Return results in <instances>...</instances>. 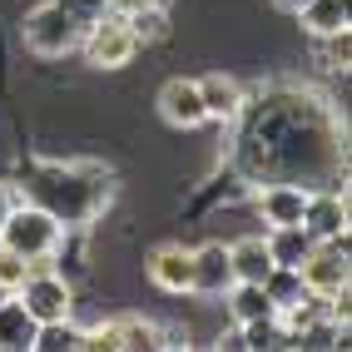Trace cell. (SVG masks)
I'll use <instances>...</instances> for the list:
<instances>
[{
    "label": "cell",
    "mask_w": 352,
    "mask_h": 352,
    "mask_svg": "<svg viewBox=\"0 0 352 352\" xmlns=\"http://www.w3.org/2000/svg\"><path fill=\"white\" fill-rule=\"evenodd\" d=\"M233 120H243L233 159L248 179L302 184V174H333L342 164V129L318 95L278 89L258 100V109H248L243 100Z\"/></svg>",
    "instance_id": "obj_1"
},
{
    "label": "cell",
    "mask_w": 352,
    "mask_h": 352,
    "mask_svg": "<svg viewBox=\"0 0 352 352\" xmlns=\"http://www.w3.org/2000/svg\"><path fill=\"white\" fill-rule=\"evenodd\" d=\"M25 199L40 204L45 214H55L65 228L69 223H89L109 208L114 199V174L95 159H69V164H35L25 179Z\"/></svg>",
    "instance_id": "obj_2"
},
{
    "label": "cell",
    "mask_w": 352,
    "mask_h": 352,
    "mask_svg": "<svg viewBox=\"0 0 352 352\" xmlns=\"http://www.w3.org/2000/svg\"><path fill=\"white\" fill-rule=\"evenodd\" d=\"M60 239H65V223H60L55 214H45L40 204H30V199H15L10 214H6V223H0V248L30 258V263L55 258Z\"/></svg>",
    "instance_id": "obj_3"
},
{
    "label": "cell",
    "mask_w": 352,
    "mask_h": 352,
    "mask_svg": "<svg viewBox=\"0 0 352 352\" xmlns=\"http://www.w3.org/2000/svg\"><path fill=\"white\" fill-rule=\"evenodd\" d=\"M20 35H25V50H35V55H45V60L75 55V50H80V40H85V30L55 6V0L35 6V10L25 15V25H20Z\"/></svg>",
    "instance_id": "obj_4"
},
{
    "label": "cell",
    "mask_w": 352,
    "mask_h": 352,
    "mask_svg": "<svg viewBox=\"0 0 352 352\" xmlns=\"http://www.w3.org/2000/svg\"><path fill=\"white\" fill-rule=\"evenodd\" d=\"M15 298H20V308H25L35 322H60V318H69V283L50 268V258H40V263H30V278L15 288Z\"/></svg>",
    "instance_id": "obj_5"
},
{
    "label": "cell",
    "mask_w": 352,
    "mask_h": 352,
    "mask_svg": "<svg viewBox=\"0 0 352 352\" xmlns=\"http://www.w3.org/2000/svg\"><path fill=\"white\" fill-rule=\"evenodd\" d=\"M80 50H85V60L95 65V69H120V65H129V60H134L139 40H134V30H129V20H124V15L104 10L95 25H85Z\"/></svg>",
    "instance_id": "obj_6"
},
{
    "label": "cell",
    "mask_w": 352,
    "mask_h": 352,
    "mask_svg": "<svg viewBox=\"0 0 352 352\" xmlns=\"http://www.w3.org/2000/svg\"><path fill=\"white\" fill-rule=\"evenodd\" d=\"M302 273V288L318 293V298H338L347 288V239H333V243H313V253L298 263Z\"/></svg>",
    "instance_id": "obj_7"
},
{
    "label": "cell",
    "mask_w": 352,
    "mask_h": 352,
    "mask_svg": "<svg viewBox=\"0 0 352 352\" xmlns=\"http://www.w3.org/2000/svg\"><path fill=\"white\" fill-rule=\"evenodd\" d=\"M302 228L313 233V243H333V239H347V194H338V189H322V194H313V189H308V208H302Z\"/></svg>",
    "instance_id": "obj_8"
},
{
    "label": "cell",
    "mask_w": 352,
    "mask_h": 352,
    "mask_svg": "<svg viewBox=\"0 0 352 352\" xmlns=\"http://www.w3.org/2000/svg\"><path fill=\"white\" fill-rule=\"evenodd\" d=\"M159 114H164L174 129H199V124H208L204 100H199V80H169V85L159 89Z\"/></svg>",
    "instance_id": "obj_9"
},
{
    "label": "cell",
    "mask_w": 352,
    "mask_h": 352,
    "mask_svg": "<svg viewBox=\"0 0 352 352\" xmlns=\"http://www.w3.org/2000/svg\"><path fill=\"white\" fill-rule=\"evenodd\" d=\"M149 278L164 293H189L194 288V248H179V243L154 248L149 253Z\"/></svg>",
    "instance_id": "obj_10"
},
{
    "label": "cell",
    "mask_w": 352,
    "mask_h": 352,
    "mask_svg": "<svg viewBox=\"0 0 352 352\" xmlns=\"http://www.w3.org/2000/svg\"><path fill=\"white\" fill-rule=\"evenodd\" d=\"M233 288V263H228V243H204L194 248V288L204 298H223Z\"/></svg>",
    "instance_id": "obj_11"
},
{
    "label": "cell",
    "mask_w": 352,
    "mask_h": 352,
    "mask_svg": "<svg viewBox=\"0 0 352 352\" xmlns=\"http://www.w3.org/2000/svg\"><path fill=\"white\" fill-rule=\"evenodd\" d=\"M302 208H308V189L302 184H268V189H258V214H263L268 228L302 223Z\"/></svg>",
    "instance_id": "obj_12"
},
{
    "label": "cell",
    "mask_w": 352,
    "mask_h": 352,
    "mask_svg": "<svg viewBox=\"0 0 352 352\" xmlns=\"http://www.w3.org/2000/svg\"><path fill=\"white\" fill-rule=\"evenodd\" d=\"M199 100H204V114L208 120H233V114L243 109V85L233 75H204L199 80Z\"/></svg>",
    "instance_id": "obj_13"
},
{
    "label": "cell",
    "mask_w": 352,
    "mask_h": 352,
    "mask_svg": "<svg viewBox=\"0 0 352 352\" xmlns=\"http://www.w3.org/2000/svg\"><path fill=\"white\" fill-rule=\"evenodd\" d=\"M228 263H233V278H239V283H263V278L273 273V253H268V243L253 233V239L228 243Z\"/></svg>",
    "instance_id": "obj_14"
},
{
    "label": "cell",
    "mask_w": 352,
    "mask_h": 352,
    "mask_svg": "<svg viewBox=\"0 0 352 352\" xmlns=\"http://www.w3.org/2000/svg\"><path fill=\"white\" fill-rule=\"evenodd\" d=\"M268 253H273V268H298L302 258L313 253V233L302 228V223H278V228H268Z\"/></svg>",
    "instance_id": "obj_15"
},
{
    "label": "cell",
    "mask_w": 352,
    "mask_h": 352,
    "mask_svg": "<svg viewBox=\"0 0 352 352\" xmlns=\"http://www.w3.org/2000/svg\"><path fill=\"white\" fill-rule=\"evenodd\" d=\"M35 342V318L20 308V298L10 293L0 302V352H25Z\"/></svg>",
    "instance_id": "obj_16"
},
{
    "label": "cell",
    "mask_w": 352,
    "mask_h": 352,
    "mask_svg": "<svg viewBox=\"0 0 352 352\" xmlns=\"http://www.w3.org/2000/svg\"><path fill=\"white\" fill-rule=\"evenodd\" d=\"M223 298H228V313H233V322L278 318V313H273V302H268V293H263V283H239V278H233V288H228Z\"/></svg>",
    "instance_id": "obj_17"
},
{
    "label": "cell",
    "mask_w": 352,
    "mask_h": 352,
    "mask_svg": "<svg viewBox=\"0 0 352 352\" xmlns=\"http://www.w3.org/2000/svg\"><path fill=\"white\" fill-rule=\"evenodd\" d=\"M298 20L308 25L313 40L333 35V30H347V0H308V6L298 10Z\"/></svg>",
    "instance_id": "obj_18"
},
{
    "label": "cell",
    "mask_w": 352,
    "mask_h": 352,
    "mask_svg": "<svg viewBox=\"0 0 352 352\" xmlns=\"http://www.w3.org/2000/svg\"><path fill=\"white\" fill-rule=\"evenodd\" d=\"M263 293H268V302H273V313H283V308H293L308 288H302V273H298V268H273V273L263 278Z\"/></svg>",
    "instance_id": "obj_19"
},
{
    "label": "cell",
    "mask_w": 352,
    "mask_h": 352,
    "mask_svg": "<svg viewBox=\"0 0 352 352\" xmlns=\"http://www.w3.org/2000/svg\"><path fill=\"white\" fill-rule=\"evenodd\" d=\"M114 338H120V352L124 347H159V322H149V318H114Z\"/></svg>",
    "instance_id": "obj_20"
},
{
    "label": "cell",
    "mask_w": 352,
    "mask_h": 352,
    "mask_svg": "<svg viewBox=\"0 0 352 352\" xmlns=\"http://www.w3.org/2000/svg\"><path fill=\"white\" fill-rule=\"evenodd\" d=\"M35 352H65V347H80V327H69V318L60 322H35Z\"/></svg>",
    "instance_id": "obj_21"
},
{
    "label": "cell",
    "mask_w": 352,
    "mask_h": 352,
    "mask_svg": "<svg viewBox=\"0 0 352 352\" xmlns=\"http://www.w3.org/2000/svg\"><path fill=\"white\" fill-rule=\"evenodd\" d=\"M124 20H129V30H134L139 45L169 35V15H164V6H144V10H134V15H124Z\"/></svg>",
    "instance_id": "obj_22"
},
{
    "label": "cell",
    "mask_w": 352,
    "mask_h": 352,
    "mask_svg": "<svg viewBox=\"0 0 352 352\" xmlns=\"http://www.w3.org/2000/svg\"><path fill=\"white\" fill-rule=\"evenodd\" d=\"M239 342H243V347H278V342H283V327H278V318L239 322Z\"/></svg>",
    "instance_id": "obj_23"
},
{
    "label": "cell",
    "mask_w": 352,
    "mask_h": 352,
    "mask_svg": "<svg viewBox=\"0 0 352 352\" xmlns=\"http://www.w3.org/2000/svg\"><path fill=\"white\" fill-rule=\"evenodd\" d=\"M318 45H322V50H318V60H322L327 69H347V60H352V35H347V30L322 35Z\"/></svg>",
    "instance_id": "obj_24"
},
{
    "label": "cell",
    "mask_w": 352,
    "mask_h": 352,
    "mask_svg": "<svg viewBox=\"0 0 352 352\" xmlns=\"http://www.w3.org/2000/svg\"><path fill=\"white\" fill-rule=\"evenodd\" d=\"M30 278V258H20V253H10V248H0V288L6 293H15L20 283Z\"/></svg>",
    "instance_id": "obj_25"
},
{
    "label": "cell",
    "mask_w": 352,
    "mask_h": 352,
    "mask_svg": "<svg viewBox=\"0 0 352 352\" xmlns=\"http://www.w3.org/2000/svg\"><path fill=\"white\" fill-rule=\"evenodd\" d=\"M55 6H60V10H65L69 20H75L80 30H85V25H95V20H100V15L109 10L104 0H55Z\"/></svg>",
    "instance_id": "obj_26"
},
{
    "label": "cell",
    "mask_w": 352,
    "mask_h": 352,
    "mask_svg": "<svg viewBox=\"0 0 352 352\" xmlns=\"http://www.w3.org/2000/svg\"><path fill=\"white\" fill-rule=\"evenodd\" d=\"M104 6L114 15H134V10H144V6H164V0H104Z\"/></svg>",
    "instance_id": "obj_27"
},
{
    "label": "cell",
    "mask_w": 352,
    "mask_h": 352,
    "mask_svg": "<svg viewBox=\"0 0 352 352\" xmlns=\"http://www.w3.org/2000/svg\"><path fill=\"white\" fill-rule=\"evenodd\" d=\"M159 347H189V333L184 327H159Z\"/></svg>",
    "instance_id": "obj_28"
},
{
    "label": "cell",
    "mask_w": 352,
    "mask_h": 352,
    "mask_svg": "<svg viewBox=\"0 0 352 352\" xmlns=\"http://www.w3.org/2000/svg\"><path fill=\"white\" fill-rule=\"evenodd\" d=\"M10 204H15V189H10V184H0V223H6V214H10Z\"/></svg>",
    "instance_id": "obj_29"
},
{
    "label": "cell",
    "mask_w": 352,
    "mask_h": 352,
    "mask_svg": "<svg viewBox=\"0 0 352 352\" xmlns=\"http://www.w3.org/2000/svg\"><path fill=\"white\" fill-rule=\"evenodd\" d=\"M273 6H278V10H293V15H298L302 6H308V0H273Z\"/></svg>",
    "instance_id": "obj_30"
},
{
    "label": "cell",
    "mask_w": 352,
    "mask_h": 352,
    "mask_svg": "<svg viewBox=\"0 0 352 352\" xmlns=\"http://www.w3.org/2000/svg\"><path fill=\"white\" fill-rule=\"evenodd\" d=\"M6 298H10V293H6V288H0V302H6Z\"/></svg>",
    "instance_id": "obj_31"
}]
</instances>
